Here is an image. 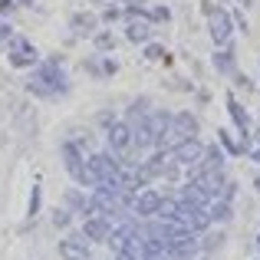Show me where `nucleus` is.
Masks as SVG:
<instances>
[{"label":"nucleus","instance_id":"1","mask_svg":"<svg viewBox=\"0 0 260 260\" xmlns=\"http://www.w3.org/2000/svg\"><path fill=\"white\" fill-rule=\"evenodd\" d=\"M59 254H63V260H89V247H86V237H79V234L66 237V241L59 244Z\"/></svg>","mask_w":260,"mask_h":260},{"label":"nucleus","instance_id":"2","mask_svg":"<svg viewBox=\"0 0 260 260\" xmlns=\"http://www.w3.org/2000/svg\"><path fill=\"white\" fill-rule=\"evenodd\" d=\"M128 142H132L128 125H112V132H109V145H112L115 152H122V148H128Z\"/></svg>","mask_w":260,"mask_h":260},{"label":"nucleus","instance_id":"3","mask_svg":"<svg viewBox=\"0 0 260 260\" xmlns=\"http://www.w3.org/2000/svg\"><path fill=\"white\" fill-rule=\"evenodd\" d=\"M109 234V224L102 221V217H89L86 221V237H92V241H106Z\"/></svg>","mask_w":260,"mask_h":260}]
</instances>
